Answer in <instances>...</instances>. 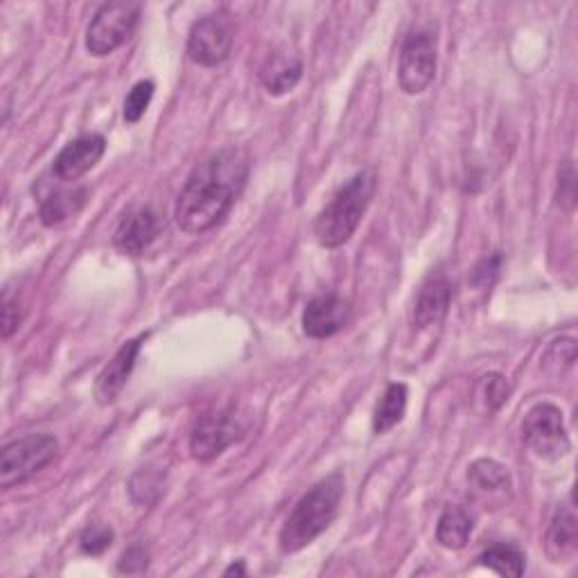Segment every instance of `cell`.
Listing matches in <instances>:
<instances>
[{"instance_id": "6da1fadb", "label": "cell", "mask_w": 578, "mask_h": 578, "mask_svg": "<svg viewBox=\"0 0 578 578\" xmlns=\"http://www.w3.org/2000/svg\"><path fill=\"white\" fill-rule=\"evenodd\" d=\"M247 179L249 156L240 148H224L199 163L177 197V226L188 235L215 228L231 213Z\"/></svg>"}, {"instance_id": "7a4b0ae2", "label": "cell", "mask_w": 578, "mask_h": 578, "mask_svg": "<svg viewBox=\"0 0 578 578\" xmlns=\"http://www.w3.org/2000/svg\"><path fill=\"white\" fill-rule=\"evenodd\" d=\"M344 497V477L339 472L321 480L305 493L294 511L285 520L279 542L283 554H296L305 550L334 522L339 514V504Z\"/></svg>"}, {"instance_id": "3957f363", "label": "cell", "mask_w": 578, "mask_h": 578, "mask_svg": "<svg viewBox=\"0 0 578 578\" xmlns=\"http://www.w3.org/2000/svg\"><path fill=\"white\" fill-rule=\"evenodd\" d=\"M376 188L378 179L373 169H362L346 186L339 188L315 222V235L321 247L339 249L351 240L370 207Z\"/></svg>"}, {"instance_id": "277c9868", "label": "cell", "mask_w": 578, "mask_h": 578, "mask_svg": "<svg viewBox=\"0 0 578 578\" xmlns=\"http://www.w3.org/2000/svg\"><path fill=\"white\" fill-rule=\"evenodd\" d=\"M59 455L52 434H25L0 450V488H16L44 472Z\"/></svg>"}, {"instance_id": "5b68a950", "label": "cell", "mask_w": 578, "mask_h": 578, "mask_svg": "<svg viewBox=\"0 0 578 578\" xmlns=\"http://www.w3.org/2000/svg\"><path fill=\"white\" fill-rule=\"evenodd\" d=\"M438 63V37L429 27H414L406 32L398 61V84L406 95L425 93L434 78Z\"/></svg>"}, {"instance_id": "8992f818", "label": "cell", "mask_w": 578, "mask_h": 578, "mask_svg": "<svg viewBox=\"0 0 578 578\" xmlns=\"http://www.w3.org/2000/svg\"><path fill=\"white\" fill-rule=\"evenodd\" d=\"M141 12L143 8L139 3H129V0H116V3L102 5L86 30V50L93 57H107L116 52L139 27Z\"/></svg>"}, {"instance_id": "52a82bcc", "label": "cell", "mask_w": 578, "mask_h": 578, "mask_svg": "<svg viewBox=\"0 0 578 578\" xmlns=\"http://www.w3.org/2000/svg\"><path fill=\"white\" fill-rule=\"evenodd\" d=\"M524 446L540 459L556 461L569 452V436L565 429L563 412L552 402H540L522 423Z\"/></svg>"}, {"instance_id": "ba28073f", "label": "cell", "mask_w": 578, "mask_h": 578, "mask_svg": "<svg viewBox=\"0 0 578 578\" xmlns=\"http://www.w3.org/2000/svg\"><path fill=\"white\" fill-rule=\"evenodd\" d=\"M233 42L235 30L231 14L224 10L213 12L192 25L188 37V57L199 66L215 68L228 59Z\"/></svg>"}, {"instance_id": "9c48e42d", "label": "cell", "mask_w": 578, "mask_h": 578, "mask_svg": "<svg viewBox=\"0 0 578 578\" xmlns=\"http://www.w3.org/2000/svg\"><path fill=\"white\" fill-rule=\"evenodd\" d=\"M243 436H245V427L233 416L231 410L203 414L192 427L190 452L199 461H211Z\"/></svg>"}, {"instance_id": "30bf717a", "label": "cell", "mask_w": 578, "mask_h": 578, "mask_svg": "<svg viewBox=\"0 0 578 578\" xmlns=\"http://www.w3.org/2000/svg\"><path fill=\"white\" fill-rule=\"evenodd\" d=\"M105 150H107L105 135L84 133L57 154L52 163V173L59 181H78L99 163V158L105 156Z\"/></svg>"}, {"instance_id": "8fae6325", "label": "cell", "mask_w": 578, "mask_h": 578, "mask_svg": "<svg viewBox=\"0 0 578 578\" xmlns=\"http://www.w3.org/2000/svg\"><path fill=\"white\" fill-rule=\"evenodd\" d=\"M351 321V303L337 294L312 298L303 310V330L312 339H328Z\"/></svg>"}, {"instance_id": "7c38bea8", "label": "cell", "mask_w": 578, "mask_h": 578, "mask_svg": "<svg viewBox=\"0 0 578 578\" xmlns=\"http://www.w3.org/2000/svg\"><path fill=\"white\" fill-rule=\"evenodd\" d=\"M158 233H161L158 213L150 207H141L129 211L120 220L114 233V245L122 256H141L156 240Z\"/></svg>"}, {"instance_id": "4fadbf2b", "label": "cell", "mask_w": 578, "mask_h": 578, "mask_svg": "<svg viewBox=\"0 0 578 578\" xmlns=\"http://www.w3.org/2000/svg\"><path fill=\"white\" fill-rule=\"evenodd\" d=\"M141 346H143V337L131 339V342L122 344L120 351L114 355V359L102 368L95 382V398L99 404H111L120 396L135 366V359H139Z\"/></svg>"}, {"instance_id": "5bb4252c", "label": "cell", "mask_w": 578, "mask_h": 578, "mask_svg": "<svg viewBox=\"0 0 578 578\" xmlns=\"http://www.w3.org/2000/svg\"><path fill=\"white\" fill-rule=\"evenodd\" d=\"M450 300H452L450 281L444 274H432L423 283V287L416 296L414 326L418 330H427V328L444 323V319L448 317V310H450Z\"/></svg>"}, {"instance_id": "9a60e30c", "label": "cell", "mask_w": 578, "mask_h": 578, "mask_svg": "<svg viewBox=\"0 0 578 578\" xmlns=\"http://www.w3.org/2000/svg\"><path fill=\"white\" fill-rule=\"evenodd\" d=\"M468 484L474 495L488 504L504 502L511 493V474L493 459H480L468 468Z\"/></svg>"}, {"instance_id": "2e32d148", "label": "cell", "mask_w": 578, "mask_h": 578, "mask_svg": "<svg viewBox=\"0 0 578 578\" xmlns=\"http://www.w3.org/2000/svg\"><path fill=\"white\" fill-rule=\"evenodd\" d=\"M300 75H303L300 57L287 48H281L264 61L260 80L269 95L279 97L290 93L300 82Z\"/></svg>"}, {"instance_id": "e0dca14e", "label": "cell", "mask_w": 578, "mask_h": 578, "mask_svg": "<svg viewBox=\"0 0 578 578\" xmlns=\"http://www.w3.org/2000/svg\"><path fill=\"white\" fill-rule=\"evenodd\" d=\"M576 550H578V531H576L574 508L561 506L547 531V554L554 563H567L576 556Z\"/></svg>"}, {"instance_id": "ac0fdd59", "label": "cell", "mask_w": 578, "mask_h": 578, "mask_svg": "<svg viewBox=\"0 0 578 578\" xmlns=\"http://www.w3.org/2000/svg\"><path fill=\"white\" fill-rule=\"evenodd\" d=\"M89 199V190L86 188H73V190H57L52 194H48L42 201V209H39V217L46 226H59L63 222H68L71 217H75Z\"/></svg>"}, {"instance_id": "d6986e66", "label": "cell", "mask_w": 578, "mask_h": 578, "mask_svg": "<svg viewBox=\"0 0 578 578\" xmlns=\"http://www.w3.org/2000/svg\"><path fill=\"white\" fill-rule=\"evenodd\" d=\"M472 533V518L463 511L461 506H450L438 518L436 524V540L446 550H463L468 545Z\"/></svg>"}, {"instance_id": "ffe728a7", "label": "cell", "mask_w": 578, "mask_h": 578, "mask_svg": "<svg viewBox=\"0 0 578 578\" xmlns=\"http://www.w3.org/2000/svg\"><path fill=\"white\" fill-rule=\"evenodd\" d=\"M406 398H410V391H406L402 382L389 385L376 406V414H373V432L387 434L389 429H393L404 418Z\"/></svg>"}, {"instance_id": "44dd1931", "label": "cell", "mask_w": 578, "mask_h": 578, "mask_svg": "<svg viewBox=\"0 0 578 578\" xmlns=\"http://www.w3.org/2000/svg\"><path fill=\"white\" fill-rule=\"evenodd\" d=\"M524 561L527 558H524L522 550H518L516 545H504V542L488 547L480 556V563L484 567L493 569L499 576H508V578H520L524 574V565H527Z\"/></svg>"}, {"instance_id": "7402d4cb", "label": "cell", "mask_w": 578, "mask_h": 578, "mask_svg": "<svg viewBox=\"0 0 578 578\" xmlns=\"http://www.w3.org/2000/svg\"><path fill=\"white\" fill-rule=\"evenodd\" d=\"M511 396V385L502 376V373H488L477 385V398L488 412H497L499 406Z\"/></svg>"}, {"instance_id": "603a6c76", "label": "cell", "mask_w": 578, "mask_h": 578, "mask_svg": "<svg viewBox=\"0 0 578 578\" xmlns=\"http://www.w3.org/2000/svg\"><path fill=\"white\" fill-rule=\"evenodd\" d=\"M154 89L156 86L152 80H143L139 84H133V89L125 97V107H122V116L129 125H135L145 116L150 102L154 97Z\"/></svg>"}, {"instance_id": "cb8c5ba5", "label": "cell", "mask_w": 578, "mask_h": 578, "mask_svg": "<svg viewBox=\"0 0 578 578\" xmlns=\"http://www.w3.org/2000/svg\"><path fill=\"white\" fill-rule=\"evenodd\" d=\"M116 540V533L109 527H102V524H91L80 540V547L86 556H102L105 554Z\"/></svg>"}, {"instance_id": "d4e9b609", "label": "cell", "mask_w": 578, "mask_h": 578, "mask_svg": "<svg viewBox=\"0 0 578 578\" xmlns=\"http://www.w3.org/2000/svg\"><path fill=\"white\" fill-rule=\"evenodd\" d=\"M499 269H502V256L499 253L480 260L477 267H474L472 274H470V285L480 287V290L491 287L499 276Z\"/></svg>"}, {"instance_id": "484cf974", "label": "cell", "mask_w": 578, "mask_h": 578, "mask_svg": "<svg viewBox=\"0 0 578 578\" xmlns=\"http://www.w3.org/2000/svg\"><path fill=\"white\" fill-rule=\"evenodd\" d=\"M558 203L565 211H574L576 207V169L571 161H565L558 173Z\"/></svg>"}, {"instance_id": "4316f807", "label": "cell", "mask_w": 578, "mask_h": 578, "mask_svg": "<svg viewBox=\"0 0 578 578\" xmlns=\"http://www.w3.org/2000/svg\"><path fill=\"white\" fill-rule=\"evenodd\" d=\"M148 563H150V554H148V550H145L143 545H131V547L122 554V558H120V563H118V569H120L122 574H139V571H143V569H148Z\"/></svg>"}, {"instance_id": "83f0119b", "label": "cell", "mask_w": 578, "mask_h": 578, "mask_svg": "<svg viewBox=\"0 0 578 578\" xmlns=\"http://www.w3.org/2000/svg\"><path fill=\"white\" fill-rule=\"evenodd\" d=\"M21 326V305L10 294L3 298V339H10Z\"/></svg>"}, {"instance_id": "f1b7e54d", "label": "cell", "mask_w": 578, "mask_h": 578, "mask_svg": "<svg viewBox=\"0 0 578 578\" xmlns=\"http://www.w3.org/2000/svg\"><path fill=\"white\" fill-rule=\"evenodd\" d=\"M224 576H247V565L243 561H237L224 569Z\"/></svg>"}]
</instances>
